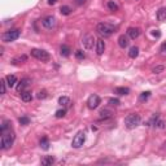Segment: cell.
Instances as JSON below:
<instances>
[{"label":"cell","mask_w":166,"mask_h":166,"mask_svg":"<svg viewBox=\"0 0 166 166\" xmlns=\"http://www.w3.org/2000/svg\"><path fill=\"white\" fill-rule=\"evenodd\" d=\"M82 44H83V48L87 49V51L92 49L94 46H96V40H95L94 35H91V34H86V35L82 38Z\"/></svg>","instance_id":"obj_6"},{"label":"cell","mask_w":166,"mask_h":166,"mask_svg":"<svg viewBox=\"0 0 166 166\" xmlns=\"http://www.w3.org/2000/svg\"><path fill=\"white\" fill-rule=\"evenodd\" d=\"M70 52H72V49H70V47H69V46H66V44L61 46V48H60V55L61 56H64V57H69V56H70Z\"/></svg>","instance_id":"obj_16"},{"label":"cell","mask_w":166,"mask_h":166,"mask_svg":"<svg viewBox=\"0 0 166 166\" xmlns=\"http://www.w3.org/2000/svg\"><path fill=\"white\" fill-rule=\"evenodd\" d=\"M7 81L5 79H2V81H0V87H2V95H4V94H5L7 92Z\"/></svg>","instance_id":"obj_31"},{"label":"cell","mask_w":166,"mask_h":166,"mask_svg":"<svg viewBox=\"0 0 166 166\" xmlns=\"http://www.w3.org/2000/svg\"><path fill=\"white\" fill-rule=\"evenodd\" d=\"M96 31L101 38H109L114 33V26L108 22H101L96 26Z\"/></svg>","instance_id":"obj_1"},{"label":"cell","mask_w":166,"mask_h":166,"mask_svg":"<svg viewBox=\"0 0 166 166\" xmlns=\"http://www.w3.org/2000/svg\"><path fill=\"white\" fill-rule=\"evenodd\" d=\"M108 8H109V11H112V12L118 11V5H117L113 0H109V2H108Z\"/></svg>","instance_id":"obj_26"},{"label":"cell","mask_w":166,"mask_h":166,"mask_svg":"<svg viewBox=\"0 0 166 166\" xmlns=\"http://www.w3.org/2000/svg\"><path fill=\"white\" fill-rule=\"evenodd\" d=\"M60 12H61V14H64V16H69L72 13V8L68 5H62L60 8Z\"/></svg>","instance_id":"obj_25"},{"label":"cell","mask_w":166,"mask_h":166,"mask_svg":"<svg viewBox=\"0 0 166 166\" xmlns=\"http://www.w3.org/2000/svg\"><path fill=\"white\" fill-rule=\"evenodd\" d=\"M55 3H56V0H48V4H49V5H53Z\"/></svg>","instance_id":"obj_39"},{"label":"cell","mask_w":166,"mask_h":166,"mask_svg":"<svg viewBox=\"0 0 166 166\" xmlns=\"http://www.w3.org/2000/svg\"><path fill=\"white\" fill-rule=\"evenodd\" d=\"M129 56L131 59H136L139 56V48L138 47H131L129 51Z\"/></svg>","instance_id":"obj_23"},{"label":"cell","mask_w":166,"mask_h":166,"mask_svg":"<svg viewBox=\"0 0 166 166\" xmlns=\"http://www.w3.org/2000/svg\"><path fill=\"white\" fill-rule=\"evenodd\" d=\"M56 18L53 16H47V17H44V18L42 20V25L44 26L46 29H48V30H52V29H55L56 27Z\"/></svg>","instance_id":"obj_8"},{"label":"cell","mask_w":166,"mask_h":166,"mask_svg":"<svg viewBox=\"0 0 166 166\" xmlns=\"http://www.w3.org/2000/svg\"><path fill=\"white\" fill-rule=\"evenodd\" d=\"M149 96H151V92L149 91H145V92H142L140 96H139V100L140 101H145V100L149 99Z\"/></svg>","instance_id":"obj_27"},{"label":"cell","mask_w":166,"mask_h":166,"mask_svg":"<svg viewBox=\"0 0 166 166\" xmlns=\"http://www.w3.org/2000/svg\"><path fill=\"white\" fill-rule=\"evenodd\" d=\"M18 122H20L21 125H29V123H30V118H29V117H26V116L20 117V118H18Z\"/></svg>","instance_id":"obj_33"},{"label":"cell","mask_w":166,"mask_h":166,"mask_svg":"<svg viewBox=\"0 0 166 166\" xmlns=\"http://www.w3.org/2000/svg\"><path fill=\"white\" fill-rule=\"evenodd\" d=\"M21 99L25 103H30L33 100V94L30 91H24V92H21Z\"/></svg>","instance_id":"obj_19"},{"label":"cell","mask_w":166,"mask_h":166,"mask_svg":"<svg viewBox=\"0 0 166 166\" xmlns=\"http://www.w3.org/2000/svg\"><path fill=\"white\" fill-rule=\"evenodd\" d=\"M153 35H155V37H157V38H158V37L161 35V34H160L158 31H157V30H155V31H153Z\"/></svg>","instance_id":"obj_38"},{"label":"cell","mask_w":166,"mask_h":166,"mask_svg":"<svg viewBox=\"0 0 166 166\" xmlns=\"http://www.w3.org/2000/svg\"><path fill=\"white\" fill-rule=\"evenodd\" d=\"M55 162V157L53 156H44L42 158V165L43 166H51Z\"/></svg>","instance_id":"obj_18"},{"label":"cell","mask_w":166,"mask_h":166,"mask_svg":"<svg viewBox=\"0 0 166 166\" xmlns=\"http://www.w3.org/2000/svg\"><path fill=\"white\" fill-rule=\"evenodd\" d=\"M129 44H130V40H129V37H127V35L122 34V35L118 37V46H120L121 48L129 47Z\"/></svg>","instance_id":"obj_13"},{"label":"cell","mask_w":166,"mask_h":166,"mask_svg":"<svg viewBox=\"0 0 166 166\" xmlns=\"http://www.w3.org/2000/svg\"><path fill=\"white\" fill-rule=\"evenodd\" d=\"M47 96H48L47 91H46V90H43V91H39L38 95H37V97H38L39 100H43V99H47Z\"/></svg>","instance_id":"obj_32"},{"label":"cell","mask_w":166,"mask_h":166,"mask_svg":"<svg viewBox=\"0 0 166 166\" xmlns=\"http://www.w3.org/2000/svg\"><path fill=\"white\" fill-rule=\"evenodd\" d=\"M30 83H31V79H30V78H24V79H21V81L18 82V85L16 86L17 92H24L26 87L30 86Z\"/></svg>","instance_id":"obj_10"},{"label":"cell","mask_w":166,"mask_h":166,"mask_svg":"<svg viewBox=\"0 0 166 166\" xmlns=\"http://www.w3.org/2000/svg\"><path fill=\"white\" fill-rule=\"evenodd\" d=\"M77 3H78V4H79V5H81V4L86 3V0H77Z\"/></svg>","instance_id":"obj_40"},{"label":"cell","mask_w":166,"mask_h":166,"mask_svg":"<svg viewBox=\"0 0 166 166\" xmlns=\"http://www.w3.org/2000/svg\"><path fill=\"white\" fill-rule=\"evenodd\" d=\"M95 47H96V53L99 56H101L104 53V51H105V42H104L103 39H97Z\"/></svg>","instance_id":"obj_11"},{"label":"cell","mask_w":166,"mask_h":166,"mask_svg":"<svg viewBox=\"0 0 166 166\" xmlns=\"http://www.w3.org/2000/svg\"><path fill=\"white\" fill-rule=\"evenodd\" d=\"M140 35V29L138 27H129L127 29V37L130 39H136Z\"/></svg>","instance_id":"obj_12"},{"label":"cell","mask_w":166,"mask_h":166,"mask_svg":"<svg viewBox=\"0 0 166 166\" xmlns=\"http://www.w3.org/2000/svg\"><path fill=\"white\" fill-rule=\"evenodd\" d=\"M140 121H142V118L138 113H131V114H129L125 118V126L129 130H132V129L136 127V126L140 125Z\"/></svg>","instance_id":"obj_3"},{"label":"cell","mask_w":166,"mask_h":166,"mask_svg":"<svg viewBox=\"0 0 166 166\" xmlns=\"http://www.w3.org/2000/svg\"><path fill=\"white\" fill-rule=\"evenodd\" d=\"M100 101H101V100H100V97L97 95H91L90 97H88V100H87V107H88L90 109H96L97 108L99 105H100Z\"/></svg>","instance_id":"obj_9"},{"label":"cell","mask_w":166,"mask_h":166,"mask_svg":"<svg viewBox=\"0 0 166 166\" xmlns=\"http://www.w3.org/2000/svg\"><path fill=\"white\" fill-rule=\"evenodd\" d=\"M26 61H27V56H26V55H20V56H17V57L12 59L11 64L12 65H21V64L26 62Z\"/></svg>","instance_id":"obj_15"},{"label":"cell","mask_w":166,"mask_h":166,"mask_svg":"<svg viewBox=\"0 0 166 166\" xmlns=\"http://www.w3.org/2000/svg\"><path fill=\"white\" fill-rule=\"evenodd\" d=\"M161 52H162V55H166V43L161 46Z\"/></svg>","instance_id":"obj_37"},{"label":"cell","mask_w":166,"mask_h":166,"mask_svg":"<svg viewBox=\"0 0 166 166\" xmlns=\"http://www.w3.org/2000/svg\"><path fill=\"white\" fill-rule=\"evenodd\" d=\"M86 142V132H83V131H79L75 136H74L73 142H72V145L73 148H81L83 144Z\"/></svg>","instance_id":"obj_7"},{"label":"cell","mask_w":166,"mask_h":166,"mask_svg":"<svg viewBox=\"0 0 166 166\" xmlns=\"http://www.w3.org/2000/svg\"><path fill=\"white\" fill-rule=\"evenodd\" d=\"M75 57H77L78 60H83V59H85V53H83L82 51H77V52H75Z\"/></svg>","instance_id":"obj_36"},{"label":"cell","mask_w":166,"mask_h":166,"mask_svg":"<svg viewBox=\"0 0 166 166\" xmlns=\"http://www.w3.org/2000/svg\"><path fill=\"white\" fill-rule=\"evenodd\" d=\"M40 147L43 148V149H49V143H48V139L47 138H43L40 140Z\"/></svg>","instance_id":"obj_28"},{"label":"cell","mask_w":166,"mask_h":166,"mask_svg":"<svg viewBox=\"0 0 166 166\" xmlns=\"http://www.w3.org/2000/svg\"><path fill=\"white\" fill-rule=\"evenodd\" d=\"M65 114H66V109H60V110L56 112V118H62V117H65Z\"/></svg>","instance_id":"obj_34"},{"label":"cell","mask_w":166,"mask_h":166,"mask_svg":"<svg viewBox=\"0 0 166 166\" xmlns=\"http://www.w3.org/2000/svg\"><path fill=\"white\" fill-rule=\"evenodd\" d=\"M165 70V66L164 65H158V66H156L152 69V73H155V74H160V73H162Z\"/></svg>","instance_id":"obj_30"},{"label":"cell","mask_w":166,"mask_h":166,"mask_svg":"<svg viewBox=\"0 0 166 166\" xmlns=\"http://www.w3.org/2000/svg\"><path fill=\"white\" fill-rule=\"evenodd\" d=\"M155 127H157V129H165L166 127V122L162 121V120H157V122L155 123Z\"/></svg>","instance_id":"obj_29"},{"label":"cell","mask_w":166,"mask_h":166,"mask_svg":"<svg viewBox=\"0 0 166 166\" xmlns=\"http://www.w3.org/2000/svg\"><path fill=\"white\" fill-rule=\"evenodd\" d=\"M99 114H100V120H107V118H110L113 116V113L110 110H108V109H103Z\"/></svg>","instance_id":"obj_22"},{"label":"cell","mask_w":166,"mask_h":166,"mask_svg":"<svg viewBox=\"0 0 166 166\" xmlns=\"http://www.w3.org/2000/svg\"><path fill=\"white\" fill-rule=\"evenodd\" d=\"M8 131H12V122L8 120H4L2 123V127H0V134L8 132Z\"/></svg>","instance_id":"obj_14"},{"label":"cell","mask_w":166,"mask_h":166,"mask_svg":"<svg viewBox=\"0 0 166 166\" xmlns=\"http://www.w3.org/2000/svg\"><path fill=\"white\" fill-rule=\"evenodd\" d=\"M5 81H7V85H8V87H14V85L17 83V78H16V75H13V74H9V75H7L5 77Z\"/></svg>","instance_id":"obj_17"},{"label":"cell","mask_w":166,"mask_h":166,"mask_svg":"<svg viewBox=\"0 0 166 166\" xmlns=\"http://www.w3.org/2000/svg\"><path fill=\"white\" fill-rule=\"evenodd\" d=\"M59 104L62 107H68V105H70V99H69L68 96H61L59 99Z\"/></svg>","instance_id":"obj_24"},{"label":"cell","mask_w":166,"mask_h":166,"mask_svg":"<svg viewBox=\"0 0 166 166\" xmlns=\"http://www.w3.org/2000/svg\"><path fill=\"white\" fill-rule=\"evenodd\" d=\"M157 20L164 22L166 21V8H160L158 12H157Z\"/></svg>","instance_id":"obj_20"},{"label":"cell","mask_w":166,"mask_h":166,"mask_svg":"<svg viewBox=\"0 0 166 166\" xmlns=\"http://www.w3.org/2000/svg\"><path fill=\"white\" fill-rule=\"evenodd\" d=\"M21 35V31L18 29H13V30H8V31H5L3 34V42H5V43H9V42H13V40H16V39H18Z\"/></svg>","instance_id":"obj_5"},{"label":"cell","mask_w":166,"mask_h":166,"mask_svg":"<svg viewBox=\"0 0 166 166\" xmlns=\"http://www.w3.org/2000/svg\"><path fill=\"white\" fill-rule=\"evenodd\" d=\"M109 104L110 105H120V100L118 99H114V97H112V99H109Z\"/></svg>","instance_id":"obj_35"},{"label":"cell","mask_w":166,"mask_h":166,"mask_svg":"<svg viewBox=\"0 0 166 166\" xmlns=\"http://www.w3.org/2000/svg\"><path fill=\"white\" fill-rule=\"evenodd\" d=\"M30 55H31L34 59L42 61V62H47V61H49V59H51L49 57V53H48L47 51L38 49V48H33V49L30 51Z\"/></svg>","instance_id":"obj_4"},{"label":"cell","mask_w":166,"mask_h":166,"mask_svg":"<svg viewBox=\"0 0 166 166\" xmlns=\"http://www.w3.org/2000/svg\"><path fill=\"white\" fill-rule=\"evenodd\" d=\"M14 134L12 131H8V132L2 134V140H0V149L7 151L13 145V142H14Z\"/></svg>","instance_id":"obj_2"},{"label":"cell","mask_w":166,"mask_h":166,"mask_svg":"<svg viewBox=\"0 0 166 166\" xmlns=\"http://www.w3.org/2000/svg\"><path fill=\"white\" fill-rule=\"evenodd\" d=\"M114 92L118 95H129L130 94V88L129 87H116Z\"/></svg>","instance_id":"obj_21"}]
</instances>
